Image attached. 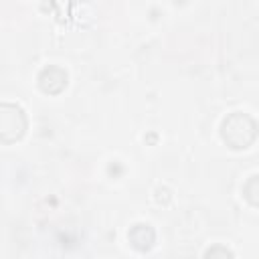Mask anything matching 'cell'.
<instances>
[{"label": "cell", "instance_id": "cell-5", "mask_svg": "<svg viewBox=\"0 0 259 259\" xmlns=\"http://www.w3.org/2000/svg\"><path fill=\"white\" fill-rule=\"evenodd\" d=\"M243 194H245V198L249 200V204L251 206H257V176H251L249 178V182L243 186Z\"/></svg>", "mask_w": 259, "mask_h": 259}, {"label": "cell", "instance_id": "cell-3", "mask_svg": "<svg viewBox=\"0 0 259 259\" xmlns=\"http://www.w3.org/2000/svg\"><path fill=\"white\" fill-rule=\"evenodd\" d=\"M67 79H69L67 71H65L63 67H59V65H49V67H45V69L38 73V77H36L40 91L47 93V95H59V93L67 87Z\"/></svg>", "mask_w": 259, "mask_h": 259}, {"label": "cell", "instance_id": "cell-1", "mask_svg": "<svg viewBox=\"0 0 259 259\" xmlns=\"http://www.w3.org/2000/svg\"><path fill=\"white\" fill-rule=\"evenodd\" d=\"M221 138L231 150H247L257 138V123L251 115L233 111L221 123Z\"/></svg>", "mask_w": 259, "mask_h": 259}, {"label": "cell", "instance_id": "cell-6", "mask_svg": "<svg viewBox=\"0 0 259 259\" xmlns=\"http://www.w3.org/2000/svg\"><path fill=\"white\" fill-rule=\"evenodd\" d=\"M204 259H235L231 249L223 247V245H212L206 253H204Z\"/></svg>", "mask_w": 259, "mask_h": 259}, {"label": "cell", "instance_id": "cell-2", "mask_svg": "<svg viewBox=\"0 0 259 259\" xmlns=\"http://www.w3.org/2000/svg\"><path fill=\"white\" fill-rule=\"evenodd\" d=\"M28 130L26 111L16 103H0V144L10 146L24 138Z\"/></svg>", "mask_w": 259, "mask_h": 259}, {"label": "cell", "instance_id": "cell-4", "mask_svg": "<svg viewBox=\"0 0 259 259\" xmlns=\"http://www.w3.org/2000/svg\"><path fill=\"white\" fill-rule=\"evenodd\" d=\"M127 241H130V245H132L136 251L146 253V251H150V249L154 247V243H156V231H154L152 225H148V223H138V225H134V227L127 231Z\"/></svg>", "mask_w": 259, "mask_h": 259}]
</instances>
